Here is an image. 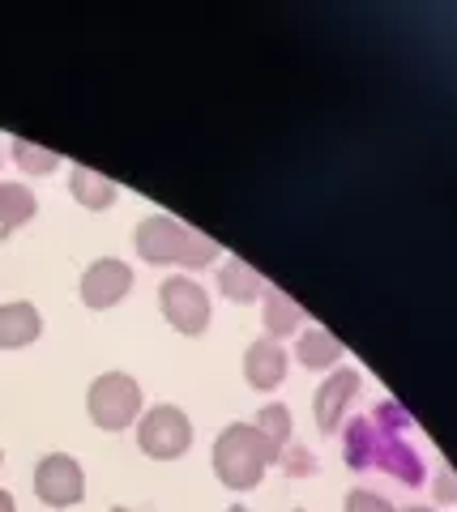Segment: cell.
I'll use <instances>...</instances> for the list:
<instances>
[{"mask_svg":"<svg viewBox=\"0 0 457 512\" xmlns=\"http://www.w3.org/2000/svg\"><path fill=\"white\" fill-rule=\"evenodd\" d=\"M39 333H43V316L35 303H5L0 308V350H22L30 342H39Z\"/></svg>","mask_w":457,"mask_h":512,"instance_id":"30bf717a","label":"cell"},{"mask_svg":"<svg viewBox=\"0 0 457 512\" xmlns=\"http://www.w3.org/2000/svg\"><path fill=\"white\" fill-rule=\"evenodd\" d=\"M107 512H129V508H107Z\"/></svg>","mask_w":457,"mask_h":512,"instance_id":"603a6c76","label":"cell"},{"mask_svg":"<svg viewBox=\"0 0 457 512\" xmlns=\"http://www.w3.org/2000/svg\"><path fill=\"white\" fill-rule=\"evenodd\" d=\"M274 461H282V453L252 423H231L214 440V474L231 491H252Z\"/></svg>","mask_w":457,"mask_h":512,"instance_id":"7a4b0ae2","label":"cell"},{"mask_svg":"<svg viewBox=\"0 0 457 512\" xmlns=\"http://www.w3.org/2000/svg\"><path fill=\"white\" fill-rule=\"evenodd\" d=\"M13 158L22 163V171H35V175H47L60 163V154L39 150V146H30V141H13Z\"/></svg>","mask_w":457,"mask_h":512,"instance_id":"e0dca14e","label":"cell"},{"mask_svg":"<svg viewBox=\"0 0 457 512\" xmlns=\"http://www.w3.org/2000/svg\"><path fill=\"white\" fill-rule=\"evenodd\" d=\"M295 355H299V363H304V367H334V363L342 359V342H338L329 329L312 325V329L299 333Z\"/></svg>","mask_w":457,"mask_h":512,"instance_id":"9a60e30c","label":"cell"},{"mask_svg":"<svg viewBox=\"0 0 457 512\" xmlns=\"http://www.w3.org/2000/svg\"><path fill=\"white\" fill-rule=\"evenodd\" d=\"M406 512H436V508H406Z\"/></svg>","mask_w":457,"mask_h":512,"instance_id":"44dd1931","label":"cell"},{"mask_svg":"<svg viewBox=\"0 0 457 512\" xmlns=\"http://www.w3.org/2000/svg\"><path fill=\"white\" fill-rule=\"evenodd\" d=\"M0 512H18V508H13V495L9 491H0Z\"/></svg>","mask_w":457,"mask_h":512,"instance_id":"ffe728a7","label":"cell"},{"mask_svg":"<svg viewBox=\"0 0 457 512\" xmlns=\"http://www.w3.org/2000/svg\"><path fill=\"white\" fill-rule=\"evenodd\" d=\"M137 444L154 461H176L193 448V423H188V414L180 406H154L137 423Z\"/></svg>","mask_w":457,"mask_h":512,"instance_id":"277c9868","label":"cell"},{"mask_svg":"<svg viewBox=\"0 0 457 512\" xmlns=\"http://www.w3.org/2000/svg\"><path fill=\"white\" fill-rule=\"evenodd\" d=\"M346 512H398V508H393L385 495H376V491H364V487H359V491L346 495Z\"/></svg>","mask_w":457,"mask_h":512,"instance_id":"ac0fdd59","label":"cell"},{"mask_svg":"<svg viewBox=\"0 0 457 512\" xmlns=\"http://www.w3.org/2000/svg\"><path fill=\"white\" fill-rule=\"evenodd\" d=\"M244 376H248L252 389H261V393L278 389V384L287 380V350H282L274 338L252 342L248 355H244Z\"/></svg>","mask_w":457,"mask_h":512,"instance_id":"9c48e42d","label":"cell"},{"mask_svg":"<svg viewBox=\"0 0 457 512\" xmlns=\"http://www.w3.org/2000/svg\"><path fill=\"white\" fill-rule=\"evenodd\" d=\"M86 410H90L94 427L124 431L129 423H137V414H141V384L133 376H124V372H103L90 384Z\"/></svg>","mask_w":457,"mask_h":512,"instance_id":"3957f363","label":"cell"},{"mask_svg":"<svg viewBox=\"0 0 457 512\" xmlns=\"http://www.w3.org/2000/svg\"><path fill=\"white\" fill-rule=\"evenodd\" d=\"M69 192L77 197V205H86V210H107V205L116 201V184L107 180V175L90 171V167H73L69 171Z\"/></svg>","mask_w":457,"mask_h":512,"instance_id":"4fadbf2b","label":"cell"},{"mask_svg":"<svg viewBox=\"0 0 457 512\" xmlns=\"http://www.w3.org/2000/svg\"><path fill=\"white\" fill-rule=\"evenodd\" d=\"M218 291H223L231 303H252V299L265 295V278L248 261H240V256H227L223 274H218Z\"/></svg>","mask_w":457,"mask_h":512,"instance_id":"8fae6325","label":"cell"},{"mask_svg":"<svg viewBox=\"0 0 457 512\" xmlns=\"http://www.w3.org/2000/svg\"><path fill=\"white\" fill-rule=\"evenodd\" d=\"M159 308L167 316V325L184 333V338H197V333H206L210 325V295L206 286L193 282V278H167L159 286Z\"/></svg>","mask_w":457,"mask_h":512,"instance_id":"5b68a950","label":"cell"},{"mask_svg":"<svg viewBox=\"0 0 457 512\" xmlns=\"http://www.w3.org/2000/svg\"><path fill=\"white\" fill-rule=\"evenodd\" d=\"M227 512H248V508H240V504H235V508H227Z\"/></svg>","mask_w":457,"mask_h":512,"instance_id":"7402d4cb","label":"cell"},{"mask_svg":"<svg viewBox=\"0 0 457 512\" xmlns=\"http://www.w3.org/2000/svg\"><path fill=\"white\" fill-rule=\"evenodd\" d=\"M35 495L47 508H73L86 495V474L69 453H47L35 466Z\"/></svg>","mask_w":457,"mask_h":512,"instance_id":"8992f818","label":"cell"},{"mask_svg":"<svg viewBox=\"0 0 457 512\" xmlns=\"http://www.w3.org/2000/svg\"><path fill=\"white\" fill-rule=\"evenodd\" d=\"M295 512H299V508H295Z\"/></svg>","mask_w":457,"mask_h":512,"instance_id":"cb8c5ba5","label":"cell"},{"mask_svg":"<svg viewBox=\"0 0 457 512\" xmlns=\"http://www.w3.org/2000/svg\"><path fill=\"white\" fill-rule=\"evenodd\" d=\"M436 495L440 500H457V478L449 470H440V483H436Z\"/></svg>","mask_w":457,"mask_h":512,"instance_id":"d6986e66","label":"cell"},{"mask_svg":"<svg viewBox=\"0 0 457 512\" xmlns=\"http://www.w3.org/2000/svg\"><path fill=\"white\" fill-rule=\"evenodd\" d=\"M252 427H257L261 436L278 448V453H287V444H291V410L287 406H278V402L261 406V414H257V423Z\"/></svg>","mask_w":457,"mask_h":512,"instance_id":"2e32d148","label":"cell"},{"mask_svg":"<svg viewBox=\"0 0 457 512\" xmlns=\"http://www.w3.org/2000/svg\"><path fill=\"white\" fill-rule=\"evenodd\" d=\"M355 393H359V372L355 367H342V372L321 380L317 397H312V419H317V427L325 431V436H334L338 431L342 414H346V406H351Z\"/></svg>","mask_w":457,"mask_h":512,"instance_id":"ba28073f","label":"cell"},{"mask_svg":"<svg viewBox=\"0 0 457 512\" xmlns=\"http://www.w3.org/2000/svg\"><path fill=\"white\" fill-rule=\"evenodd\" d=\"M261 299H265L261 320H265V333H270V338H287V333L299 329V320H304V308H299L291 295H282V291H274V286H265Z\"/></svg>","mask_w":457,"mask_h":512,"instance_id":"5bb4252c","label":"cell"},{"mask_svg":"<svg viewBox=\"0 0 457 512\" xmlns=\"http://www.w3.org/2000/svg\"><path fill=\"white\" fill-rule=\"evenodd\" d=\"M137 256L150 265H184V269H201L210 265L218 256V244L210 235H201L193 227H184V222L167 218V214H150L137 222Z\"/></svg>","mask_w":457,"mask_h":512,"instance_id":"6da1fadb","label":"cell"},{"mask_svg":"<svg viewBox=\"0 0 457 512\" xmlns=\"http://www.w3.org/2000/svg\"><path fill=\"white\" fill-rule=\"evenodd\" d=\"M39 214V201L26 184H0V239H9Z\"/></svg>","mask_w":457,"mask_h":512,"instance_id":"7c38bea8","label":"cell"},{"mask_svg":"<svg viewBox=\"0 0 457 512\" xmlns=\"http://www.w3.org/2000/svg\"><path fill=\"white\" fill-rule=\"evenodd\" d=\"M133 291V269L116 256H99L82 274V303L90 312H107Z\"/></svg>","mask_w":457,"mask_h":512,"instance_id":"52a82bcc","label":"cell"}]
</instances>
